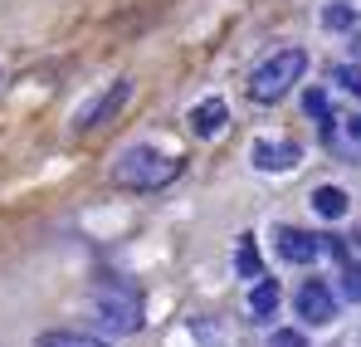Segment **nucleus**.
<instances>
[{"label":"nucleus","mask_w":361,"mask_h":347,"mask_svg":"<svg viewBox=\"0 0 361 347\" xmlns=\"http://www.w3.org/2000/svg\"><path fill=\"white\" fill-rule=\"evenodd\" d=\"M274 240H279V254H283L288 264H312V259L322 254V240L307 235V230H293V225H279Z\"/></svg>","instance_id":"nucleus-6"},{"label":"nucleus","mask_w":361,"mask_h":347,"mask_svg":"<svg viewBox=\"0 0 361 347\" xmlns=\"http://www.w3.org/2000/svg\"><path fill=\"white\" fill-rule=\"evenodd\" d=\"M332 78H337L352 98H361V64H337V69H332Z\"/></svg>","instance_id":"nucleus-15"},{"label":"nucleus","mask_w":361,"mask_h":347,"mask_svg":"<svg viewBox=\"0 0 361 347\" xmlns=\"http://www.w3.org/2000/svg\"><path fill=\"white\" fill-rule=\"evenodd\" d=\"M347 206H352V201H347L342 186H317V191H312V211H317L322 220H342Z\"/></svg>","instance_id":"nucleus-9"},{"label":"nucleus","mask_w":361,"mask_h":347,"mask_svg":"<svg viewBox=\"0 0 361 347\" xmlns=\"http://www.w3.org/2000/svg\"><path fill=\"white\" fill-rule=\"evenodd\" d=\"M298 157L302 152L293 147V142H269V137L254 142V167H259V172H293Z\"/></svg>","instance_id":"nucleus-7"},{"label":"nucleus","mask_w":361,"mask_h":347,"mask_svg":"<svg viewBox=\"0 0 361 347\" xmlns=\"http://www.w3.org/2000/svg\"><path fill=\"white\" fill-rule=\"evenodd\" d=\"M352 20H357V10H352L347 0H332V5L322 10V25H327V30H352Z\"/></svg>","instance_id":"nucleus-13"},{"label":"nucleus","mask_w":361,"mask_h":347,"mask_svg":"<svg viewBox=\"0 0 361 347\" xmlns=\"http://www.w3.org/2000/svg\"><path fill=\"white\" fill-rule=\"evenodd\" d=\"M347 137H361V113L347 117Z\"/></svg>","instance_id":"nucleus-18"},{"label":"nucleus","mask_w":361,"mask_h":347,"mask_svg":"<svg viewBox=\"0 0 361 347\" xmlns=\"http://www.w3.org/2000/svg\"><path fill=\"white\" fill-rule=\"evenodd\" d=\"M302 73H307V54H302V49H274L269 59L254 64V73H249V98H254V103H279Z\"/></svg>","instance_id":"nucleus-2"},{"label":"nucleus","mask_w":361,"mask_h":347,"mask_svg":"<svg viewBox=\"0 0 361 347\" xmlns=\"http://www.w3.org/2000/svg\"><path fill=\"white\" fill-rule=\"evenodd\" d=\"M225 122H230L225 98H205V103H195V108H190V132H195V137H215Z\"/></svg>","instance_id":"nucleus-8"},{"label":"nucleus","mask_w":361,"mask_h":347,"mask_svg":"<svg viewBox=\"0 0 361 347\" xmlns=\"http://www.w3.org/2000/svg\"><path fill=\"white\" fill-rule=\"evenodd\" d=\"M39 347H108V343H98V338H88V333H44Z\"/></svg>","instance_id":"nucleus-14"},{"label":"nucleus","mask_w":361,"mask_h":347,"mask_svg":"<svg viewBox=\"0 0 361 347\" xmlns=\"http://www.w3.org/2000/svg\"><path fill=\"white\" fill-rule=\"evenodd\" d=\"M235 269H240L244 279L264 274V264H259V249H254V235H240V245H235Z\"/></svg>","instance_id":"nucleus-11"},{"label":"nucleus","mask_w":361,"mask_h":347,"mask_svg":"<svg viewBox=\"0 0 361 347\" xmlns=\"http://www.w3.org/2000/svg\"><path fill=\"white\" fill-rule=\"evenodd\" d=\"M302 113L312 117V122H322V127H332V103H327L322 88H307V93H302Z\"/></svg>","instance_id":"nucleus-12"},{"label":"nucleus","mask_w":361,"mask_h":347,"mask_svg":"<svg viewBox=\"0 0 361 347\" xmlns=\"http://www.w3.org/2000/svg\"><path fill=\"white\" fill-rule=\"evenodd\" d=\"M274 347H307L302 333H274Z\"/></svg>","instance_id":"nucleus-17"},{"label":"nucleus","mask_w":361,"mask_h":347,"mask_svg":"<svg viewBox=\"0 0 361 347\" xmlns=\"http://www.w3.org/2000/svg\"><path fill=\"white\" fill-rule=\"evenodd\" d=\"M127 98H132V83H127V78L108 83V88H103V93H98L88 108H83V113L73 117V132H98L108 117H118V113H122V103H127Z\"/></svg>","instance_id":"nucleus-3"},{"label":"nucleus","mask_w":361,"mask_h":347,"mask_svg":"<svg viewBox=\"0 0 361 347\" xmlns=\"http://www.w3.org/2000/svg\"><path fill=\"white\" fill-rule=\"evenodd\" d=\"M176 176H180V157L157 152V147H127L113 162V181L127 186V191H157V186H166Z\"/></svg>","instance_id":"nucleus-1"},{"label":"nucleus","mask_w":361,"mask_h":347,"mask_svg":"<svg viewBox=\"0 0 361 347\" xmlns=\"http://www.w3.org/2000/svg\"><path fill=\"white\" fill-rule=\"evenodd\" d=\"M352 49H357V54H361V35H357V40H352Z\"/></svg>","instance_id":"nucleus-19"},{"label":"nucleus","mask_w":361,"mask_h":347,"mask_svg":"<svg viewBox=\"0 0 361 347\" xmlns=\"http://www.w3.org/2000/svg\"><path fill=\"white\" fill-rule=\"evenodd\" d=\"M98 318H103L108 333H137V328H142V308H137L132 293H122V298L103 293V298H98Z\"/></svg>","instance_id":"nucleus-4"},{"label":"nucleus","mask_w":361,"mask_h":347,"mask_svg":"<svg viewBox=\"0 0 361 347\" xmlns=\"http://www.w3.org/2000/svg\"><path fill=\"white\" fill-rule=\"evenodd\" d=\"M298 318H302V323H312V328H322V323H332V318H337V303H332L327 284L307 279V284L298 289Z\"/></svg>","instance_id":"nucleus-5"},{"label":"nucleus","mask_w":361,"mask_h":347,"mask_svg":"<svg viewBox=\"0 0 361 347\" xmlns=\"http://www.w3.org/2000/svg\"><path fill=\"white\" fill-rule=\"evenodd\" d=\"M274 308H279V284H274V279L254 284V293H249V313H254V318H274Z\"/></svg>","instance_id":"nucleus-10"},{"label":"nucleus","mask_w":361,"mask_h":347,"mask_svg":"<svg viewBox=\"0 0 361 347\" xmlns=\"http://www.w3.org/2000/svg\"><path fill=\"white\" fill-rule=\"evenodd\" d=\"M342 293H347L352 303H361V264H352V259L342 264Z\"/></svg>","instance_id":"nucleus-16"}]
</instances>
